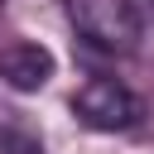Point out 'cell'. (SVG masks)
<instances>
[{"instance_id":"cell-2","label":"cell","mask_w":154,"mask_h":154,"mask_svg":"<svg viewBox=\"0 0 154 154\" xmlns=\"http://www.w3.org/2000/svg\"><path fill=\"white\" fill-rule=\"evenodd\" d=\"M72 111H77V120H82L87 130H101V135L135 130L140 116H144L140 96H135L125 82H116V77H87V82L72 91Z\"/></svg>"},{"instance_id":"cell-3","label":"cell","mask_w":154,"mask_h":154,"mask_svg":"<svg viewBox=\"0 0 154 154\" xmlns=\"http://www.w3.org/2000/svg\"><path fill=\"white\" fill-rule=\"evenodd\" d=\"M53 77V53L43 43H10L0 53V82L14 91H38Z\"/></svg>"},{"instance_id":"cell-1","label":"cell","mask_w":154,"mask_h":154,"mask_svg":"<svg viewBox=\"0 0 154 154\" xmlns=\"http://www.w3.org/2000/svg\"><path fill=\"white\" fill-rule=\"evenodd\" d=\"M67 19L101 53H135L140 48V24H135L130 0H67Z\"/></svg>"}]
</instances>
